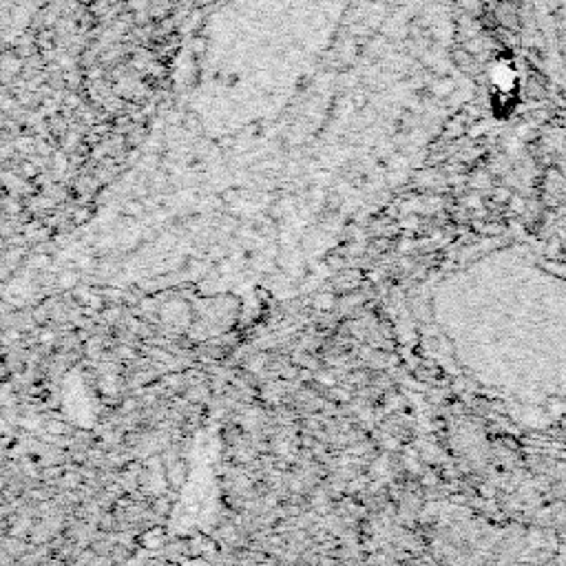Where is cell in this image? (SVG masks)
<instances>
[{
	"mask_svg": "<svg viewBox=\"0 0 566 566\" xmlns=\"http://www.w3.org/2000/svg\"><path fill=\"white\" fill-rule=\"evenodd\" d=\"M497 18L505 22L507 29H517V11H515V5L509 3V0H502V3L497 5Z\"/></svg>",
	"mask_w": 566,
	"mask_h": 566,
	"instance_id": "1",
	"label": "cell"
}]
</instances>
